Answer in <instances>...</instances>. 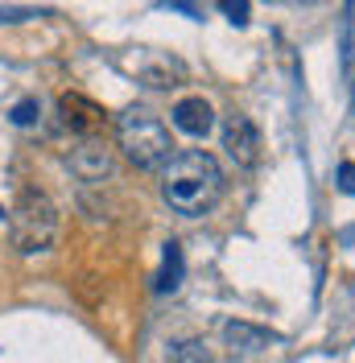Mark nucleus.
Masks as SVG:
<instances>
[{
	"label": "nucleus",
	"instance_id": "obj_1",
	"mask_svg": "<svg viewBox=\"0 0 355 363\" xmlns=\"http://www.w3.org/2000/svg\"><path fill=\"white\" fill-rule=\"evenodd\" d=\"M161 199L182 219H202L211 215L223 199V169L219 161L202 149H182L165 161L161 169Z\"/></svg>",
	"mask_w": 355,
	"mask_h": 363
},
{
	"label": "nucleus",
	"instance_id": "obj_2",
	"mask_svg": "<svg viewBox=\"0 0 355 363\" xmlns=\"http://www.w3.org/2000/svg\"><path fill=\"white\" fill-rule=\"evenodd\" d=\"M4 227H9V244L21 252V256H42V252L54 248L58 240V206L50 194L42 190H21L17 203L4 211Z\"/></svg>",
	"mask_w": 355,
	"mask_h": 363
},
{
	"label": "nucleus",
	"instance_id": "obj_3",
	"mask_svg": "<svg viewBox=\"0 0 355 363\" xmlns=\"http://www.w3.org/2000/svg\"><path fill=\"white\" fill-rule=\"evenodd\" d=\"M116 145L136 169H161L178 153L170 128L149 108H129V112L116 116Z\"/></svg>",
	"mask_w": 355,
	"mask_h": 363
},
{
	"label": "nucleus",
	"instance_id": "obj_4",
	"mask_svg": "<svg viewBox=\"0 0 355 363\" xmlns=\"http://www.w3.org/2000/svg\"><path fill=\"white\" fill-rule=\"evenodd\" d=\"M67 169L83 182V186H104V182L116 174V153H111L99 136H83V140L67 153Z\"/></svg>",
	"mask_w": 355,
	"mask_h": 363
},
{
	"label": "nucleus",
	"instance_id": "obj_5",
	"mask_svg": "<svg viewBox=\"0 0 355 363\" xmlns=\"http://www.w3.org/2000/svg\"><path fill=\"white\" fill-rule=\"evenodd\" d=\"M219 133H223V149H227V157L236 161L240 169H256V165H261V153H265V145H261V128H256L244 112H227Z\"/></svg>",
	"mask_w": 355,
	"mask_h": 363
},
{
	"label": "nucleus",
	"instance_id": "obj_6",
	"mask_svg": "<svg viewBox=\"0 0 355 363\" xmlns=\"http://www.w3.org/2000/svg\"><path fill=\"white\" fill-rule=\"evenodd\" d=\"M58 120H62V128L75 136H99L108 128V112L87 99V95H79V91H67L62 99H58Z\"/></svg>",
	"mask_w": 355,
	"mask_h": 363
},
{
	"label": "nucleus",
	"instance_id": "obj_7",
	"mask_svg": "<svg viewBox=\"0 0 355 363\" xmlns=\"http://www.w3.org/2000/svg\"><path fill=\"white\" fill-rule=\"evenodd\" d=\"M273 342H281V335H273L265 326H252V322H223V347L231 351V355H261L265 347Z\"/></svg>",
	"mask_w": 355,
	"mask_h": 363
},
{
	"label": "nucleus",
	"instance_id": "obj_8",
	"mask_svg": "<svg viewBox=\"0 0 355 363\" xmlns=\"http://www.w3.org/2000/svg\"><path fill=\"white\" fill-rule=\"evenodd\" d=\"M170 120H174L178 133H186V136H207L211 128H215V108H211L202 95H186V99H178V104H174Z\"/></svg>",
	"mask_w": 355,
	"mask_h": 363
},
{
	"label": "nucleus",
	"instance_id": "obj_9",
	"mask_svg": "<svg viewBox=\"0 0 355 363\" xmlns=\"http://www.w3.org/2000/svg\"><path fill=\"white\" fill-rule=\"evenodd\" d=\"M136 74H141V83L145 87H182V79H186V67L178 62V58H165V54H145L141 62H136Z\"/></svg>",
	"mask_w": 355,
	"mask_h": 363
},
{
	"label": "nucleus",
	"instance_id": "obj_10",
	"mask_svg": "<svg viewBox=\"0 0 355 363\" xmlns=\"http://www.w3.org/2000/svg\"><path fill=\"white\" fill-rule=\"evenodd\" d=\"M178 285H182V248L165 244V264H161V277H157V294H174Z\"/></svg>",
	"mask_w": 355,
	"mask_h": 363
},
{
	"label": "nucleus",
	"instance_id": "obj_11",
	"mask_svg": "<svg viewBox=\"0 0 355 363\" xmlns=\"http://www.w3.org/2000/svg\"><path fill=\"white\" fill-rule=\"evenodd\" d=\"M165 359L170 363H211V351H207L202 339H178V342H170Z\"/></svg>",
	"mask_w": 355,
	"mask_h": 363
},
{
	"label": "nucleus",
	"instance_id": "obj_12",
	"mask_svg": "<svg viewBox=\"0 0 355 363\" xmlns=\"http://www.w3.org/2000/svg\"><path fill=\"white\" fill-rule=\"evenodd\" d=\"M13 124H17V128H33V124H38V120H42V104H38V99H21V104H13Z\"/></svg>",
	"mask_w": 355,
	"mask_h": 363
},
{
	"label": "nucleus",
	"instance_id": "obj_13",
	"mask_svg": "<svg viewBox=\"0 0 355 363\" xmlns=\"http://www.w3.org/2000/svg\"><path fill=\"white\" fill-rule=\"evenodd\" d=\"M223 13L231 17V25H248V0H219Z\"/></svg>",
	"mask_w": 355,
	"mask_h": 363
},
{
	"label": "nucleus",
	"instance_id": "obj_14",
	"mask_svg": "<svg viewBox=\"0 0 355 363\" xmlns=\"http://www.w3.org/2000/svg\"><path fill=\"white\" fill-rule=\"evenodd\" d=\"M339 186H343V190H347V194H355V165H339Z\"/></svg>",
	"mask_w": 355,
	"mask_h": 363
},
{
	"label": "nucleus",
	"instance_id": "obj_15",
	"mask_svg": "<svg viewBox=\"0 0 355 363\" xmlns=\"http://www.w3.org/2000/svg\"><path fill=\"white\" fill-rule=\"evenodd\" d=\"M0 223H4V206H0Z\"/></svg>",
	"mask_w": 355,
	"mask_h": 363
}]
</instances>
